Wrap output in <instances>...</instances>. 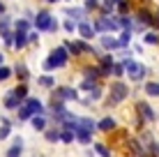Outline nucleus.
<instances>
[{
	"label": "nucleus",
	"instance_id": "1",
	"mask_svg": "<svg viewBox=\"0 0 159 157\" xmlns=\"http://www.w3.org/2000/svg\"><path fill=\"white\" fill-rule=\"evenodd\" d=\"M129 97H131V85L127 83V81H125V79H120V81L111 79L106 93H104L102 106H104V109H118V106H122Z\"/></svg>",
	"mask_w": 159,
	"mask_h": 157
},
{
	"label": "nucleus",
	"instance_id": "2",
	"mask_svg": "<svg viewBox=\"0 0 159 157\" xmlns=\"http://www.w3.org/2000/svg\"><path fill=\"white\" fill-rule=\"evenodd\" d=\"M122 62H125V76L129 79V83L141 85V83H143V81L152 74V69L148 67V65L134 60V58H127V60H122Z\"/></svg>",
	"mask_w": 159,
	"mask_h": 157
},
{
	"label": "nucleus",
	"instance_id": "3",
	"mask_svg": "<svg viewBox=\"0 0 159 157\" xmlns=\"http://www.w3.org/2000/svg\"><path fill=\"white\" fill-rule=\"evenodd\" d=\"M48 97L51 99H62V102H67V104H76V102L81 99V93L74 88V85H67V83H58L53 90H48Z\"/></svg>",
	"mask_w": 159,
	"mask_h": 157
},
{
	"label": "nucleus",
	"instance_id": "4",
	"mask_svg": "<svg viewBox=\"0 0 159 157\" xmlns=\"http://www.w3.org/2000/svg\"><path fill=\"white\" fill-rule=\"evenodd\" d=\"M131 109H134V113H139V116L143 118L148 127H150V125H155V122H157V116H159V113L155 111V106L150 104V99H145V97H143V99H136Z\"/></svg>",
	"mask_w": 159,
	"mask_h": 157
},
{
	"label": "nucleus",
	"instance_id": "5",
	"mask_svg": "<svg viewBox=\"0 0 159 157\" xmlns=\"http://www.w3.org/2000/svg\"><path fill=\"white\" fill-rule=\"evenodd\" d=\"M48 58H51L56 72H58V69H67V65H69V53H67V48H65L62 44H60V46H53L51 53H48Z\"/></svg>",
	"mask_w": 159,
	"mask_h": 157
},
{
	"label": "nucleus",
	"instance_id": "6",
	"mask_svg": "<svg viewBox=\"0 0 159 157\" xmlns=\"http://www.w3.org/2000/svg\"><path fill=\"white\" fill-rule=\"evenodd\" d=\"M23 109L30 113V118L32 116H46V104H44V99L42 97H35V95H30L28 99L23 102Z\"/></svg>",
	"mask_w": 159,
	"mask_h": 157
},
{
	"label": "nucleus",
	"instance_id": "7",
	"mask_svg": "<svg viewBox=\"0 0 159 157\" xmlns=\"http://www.w3.org/2000/svg\"><path fill=\"white\" fill-rule=\"evenodd\" d=\"M51 21H53V14L48 12V9H37L35 19H32V28H35L37 32H48Z\"/></svg>",
	"mask_w": 159,
	"mask_h": 157
},
{
	"label": "nucleus",
	"instance_id": "8",
	"mask_svg": "<svg viewBox=\"0 0 159 157\" xmlns=\"http://www.w3.org/2000/svg\"><path fill=\"white\" fill-rule=\"evenodd\" d=\"M118 127H120V120L113 113H106V116H102L97 120V132H102V134H113Z\"/></svg>",
	"mask_w": 159,
	"mask_h": 157
},
{
	"label": "nucleus",
	"instance_id": "9",
	"mask_svg": "<svg viewBox=\"0 0 159 157\" xmlns=\"http://www.w3.org/2000/svg\"><path fill=\"white\" fill-rule=\"evenodd\" d=\"M25 153V139L21 134H12V143L5 150V157H23Z\"/></svg>",
	"mask_w": 159,
	"mask_h": 157
},
{
	"label": "nucleus",
	"instance_id": "10",
	"mask_svg": "<svg viewBox=\"0 0 159 157\" xmlns=\"http://www.w3.org/2000/svg\"><path fill=\"white\" fill-rule=\"evenodd\" d=\"M12 72H14V79H16V83H30V79H32V72H30V67H28V62H16L12 65Z\"/></svg>",
	"mask_w": 159,
	"mask_h": 157
},
{
	"label": "nucleus",
	"instance_id": "11",
	"mask_svg": "<svg viewBox=\"0 0 159 157\" xmlns=\"http://www.w3.org/2000/svg\"><path fill=\"white\" fill-rule=\"evenodd\" d=\"M21 104H23V102H21L19 97L12 93V88L2 95V111H5V113H16V111L21 109Z\"/></svg>",
	"mask_w": 159,
	"mask_h": 157
},
{
	"label": "nucleus",
	"instance_id": "12",
	"mask_svg": "<svg viewBox=\"0 0 159 157\" xmlns=\"http://www.w3.org/2000/svg\"><path fill=\"white\" fill-rule=\"evenodd\" d=\"M141 93H143L145 99H159V81L145 79L143 83H141Z\"/></svg>",
	"mask_w": 159,
	"mask_h": 157
},
{
	"label": "nucleus",
	"instance_id": "13",
	"mask_svg": "<svg viewBox=\"0 0 159 157\" xmlns=\"http://www.w3.org/2000/svg\"><path fill=\"white\" fill-rule=\"evenodd\" d=\"M99 48L106 53H118L120 51V42L116 35H99Z\"/></svg>",
	"mask_w": 159,
	"mask_h": 157
},
{
	"label": "nucleus",
	"instance_id": "14",
	"mask_svg": "<svg viewBox=\"0 0 159 157\" xmlns=\"http://www.w3.org/2000/svg\"><path fill=\"white\" fill-rule=\"evenodd\" d=\"M76 35H79V39H83V42H92L97 37V32H95L90 21H81V23H76Z\"/></svg>",
	"mask_w": 159,
	"mask_h": 157
},
{
	"label": "nucleus",
	"instance_id": "15",
	"mask_svg": "<svg viewBox=\"0 0 159 157\" xmlns=\"http://www.w3.org/2000/svg\"><path fill=\"white\" fill-rule=\"evenodd\" d=\"M28 125L32 127V132H35V134H44V129L51 125V122H48V116H32L28 120Z\"/></svg>",
	"mask_w": 159,
	"mask_h": 157
},
{
	"label": "nucleus",
	"instance_id": "16",
	"mask_svg": "<svg viewBox=\"0 0 159 157\" xmlns=\"http://www.w3.org/2000/svg\"><path fill=\"white\" fill-rule=\"evenodd\" d=\"M65 14H67V19H72L74 23L88 21V12H85L83 7H67V9H65Z\"/></svg>",
	"mask_w": 159,
	"mask_h": 157
},
{
	"label": "nucleus",
	"instance_id": "17",
	"mask_svg": "<svg viewBox=\"0 0 159 157\" xmlns=\"http://www.w3.org/2000/svg\"><path fill=\"white\" fill-rule=\"evenodd\" d=\"M37 85L44 90H53L58 85V79H56V74H39L37 76Z\"/></svg>",
	"mask_w": 159,
	"mask_h": 157
},
{
	"label": "nucleus",
	"instance_id": "18",
	"mask_svg": "<svg viewBox=\"0 0 159 157\" xmlns=\"http://www.w3.org/2000/svg\"><path fill=\"white\" fill-rule=\"evenodd\" d=\"M74 139H76V143L79 145H83V148H88V145H92V141H95V134H90V132H85V129H76L74 132Z\"/></svg>",
	"mask_w": 159,
	"mask_h": 157
},
{
	"label": "nucleus",
	"instance_id": "19",
	"mask_svg": "<svg viewBox=\"0 0 159 157\" xmlns=\"http://www.w3.org/2000/svg\"><path fill=\"white\" fill-rule=\"evenodd\" d=\"M79 127L85 129V132H90V134H97V118H92V116H79Z\"/></svg>",
	"mask_w": 159,
	"mask_h": 157
},
{
	"label": "nucleus",
	"instance_id": "20",
	"mask_svg": "<svg viewBox=\"0 0 159 157\" xmlns=\"http://www.w3.org/2000/svg\"><path fill=\"white\" fill-rule=\"evenodd\" d=\"M42 136H44V141H46L48 145H56V143H60V129L48 125L46 129H44V134H42Z\"/></svg>",
	"mask_w": 159,
	"mask_h": 157
},
{
	"label": "nucleus",
	"instance_id": "21",
	"mask_svg": "<svg viewBox=\"0 0 159 157\" xmlns=\"http://www.w3.org/2000/svg\"><path fill=\"white\" fill-rule=\"evenodd\" d=\"M92 150L99 157H113V148L108 143H104V141H92Z\"/></svg>",
	"mask_w": 159,
	"mask_h": 157
},
{
	"label": "nucleus",
	"instance_id": "22",
	"mask_svg": "<svg viewBox=\"0 0 159 157\" xmlns=\"http://www.w3.org/2000/svg\"><path fill=\"white\" fill-rule=\"evenodd\" d=\"M12 30H14V32H25V35H28V32L35 30V28H32V21H28V19H23V16H21V19H16L14 23H12Z\"/></svg>",
	"mask_w": 159,
	"mask_h": 157
},
{
	"label": "nucleus",
	"instance_id": "23",
	"mask_svg": "<svg viewBox=\"0 0 159 157\" xmlns=\"http://www.w3.org/2000/svg\"><path fill=\"white\" fill-rule=\"evenodd\" d=\"M12 93L19 97L21 102H25V99L30 97V83H16L14 88H12Z\"/></svg>",
	"mask_w": 159,
	"mask_h": 157
},
{
	"label": "nucleus",
	"instance_id": "24",
	"mask_svg": "<svg viewBox=\"0 0 159 157\" xmlns=\"http://www.w3.org/2000/svg\"><path fill=\"white\" fill-rule=\"evenodd\" d=\"M97 85H104L102 81H92V79H81V83L76 85V90H79V93H90L92 88H97Z\"/></svg>",
	"mask_w": 159,
	"mask_h": 157
},
{
	"label": "nucleus",
	"instance_id": "25",
	"mask_svg": "<svg viewBox=\"0 0 159 157\" xmlns=\"http://www.w3.org/2000/svg\"><path fill=\"white\" fill-rule=\"evenodd\" d=\"M131 37H134V32H131V30H120V32H118L120 48H129V44H131Z\"/></svg>",
	"mask_w": 159,
	"mask_h": 157
},
{
	"label": "nucleus",
	"instance_id": "26",
	"mask_svg": "<svg viewBox=\"0 0 159 157\" xmlns=\"http://www.w3.org/2000/svg\"><path fill=\"white\" fill-rule=\"evenodd\" d=\"M143 44L159 46V32H157V30H145V32H143Z\"/></svg>",
	"mask_w": 159,
	"mask_h": 157
},
{
	"label": "nucleus",
	"instance_id": "27",
	"mask_svg": "<svg viewBox=\"0 0 159 157\" xmlns=\"http://www.w3.org/2000/svg\"><path fill=\"white\" fill-rule=\"evenodd\" d=\"M111 79H125V62L122 60H116L113 62V67H111Z\"/></svg>",
	"mask_w": 159,
	"mask_h": 157
},
{
	"label": "nucleus",
	"instance_id": "28",
	"mask_svg": "<svg viewBox=\"0 0 159 157\" xmlns=\"http://www.w3.org/2000/svg\"><path fill=\"white\" fill-rule=\"evenodd\" d=\"M9 79H14V72H12V67L5 62V65H0V83H7Z\"/></svg>",
	"mask_w": 159,
	"mask_h": 157
},
{
	"label": "nucleus",
	"instance_id": "29",
	"mask_svg": "<svg viewBox=\"0 0 159 157\" xmlns=\"http://www.w3.org/2000/svg\"><path fill=\"white\" fill-rule=\"evenodd\" d=\"M0 39H2L5 48H14V30H5V32H0Z\"/></svg>",
	"mask_w": 159,
	"mask_h": 157
},
{
	"label": "nucleus",
	"instance_id": "30",
	"mask_svg": "<svg viewBox=\"0 0 159 157\" xmlns=\"http://www.w3.org/2000/svg\"><path fill=\"white\" fill-rule=\"evenodd\" d=\"M12 23H14V19L9 14H0V32L12 30Z\"/></svg>",
	"mask_w": 159,
	"mask_h": 157
},
{
	"label": "nucleus",
	"instance_id": "31",
	"mask_svg": "<svg viewBox=\"0 0 159 157\" xmlns=\"http://www.w3.org/2000/svg\"><path fill=\"white\" fill-rule=\"evenodd\" d=\"M76 141L74 139V132H67V129H60V143H65V145H72Z\"/></svg>",
	"mask_w": 159,
	"mask_h": 157
},
{
	"label": "nucleus",
	"instance_id": "32",
	"mask_svg": "<svg viewBox=\"0 0 159 157\" xmlns=\"http://www.w3.org/2000/svg\"><path fill=\"white\" fill-rule=\"evenodd\" d=\"M12 134H14V127L0 125V141H7V139H12Z\"/></svg>",
	"mask_w": 159,
	"mask_h": 157
},
{
	"label": "nucleus",
	"instance_id": "33",
	"mask_svg": "<svg viewBox=\"0 0 159 157\" xmlns=\"http://www.w3.org/2000/svg\"><path fill=\"white\" fill-rule=\"evenodd\" d=\"M60 28H62L65 32H69V35H74V32H76V23H74L72 19H65L62 23H60Z\"/></svg>",
	"mask_w": 159,
	"mask_h": 157
},
{
	"label": "nucleus",
	"instance_id": "34",
	"mask_svg": "<svg viewBox=\"0 0 159 157\" xmlns=\"http://www.w3.org/2000/svg\"><path fill=\"white\" fill-rule=\"evenodd\" d=\"M35 44H39V32H37V30H30V32H28V46H35Z\"/></svg>",
	"mask_w": 159,
	"mask_h": 157
},
{
	"label": "nucleus",
	"instance_id": "35",
	"mask_svg": "<svg viewBox=\"0 0 159 157\" xmlns=\"http://www.w3.org/2000/svg\"><path fill=\"white\" fill-rule=\"evenodd\" d=\"M83 9H85V12H92V9H99V0H85Z\"/></svg>",
	"mask_w": 159,
	"mask_h": 157
},
{
	"label": "nucleus",
	"instance_id": "36",
	"mask_svg": "<svg viewBox=\"0 0 159 157\" xmlns=\"http://www.w3.org/2000/svg\"><path fill=\"white\" fill-rule=\"evenodd\" d=\"M148 153H152V155H155V157H159V139H155V141H152L150 145H148Z\"/></svg>",
	"mask_w": 159,
	"mask_h": 157
},
{
	"label": "nucleus",
	"instance_id": "37",
	"mask_svg": "<svg viewBox=\"0 0 159 157\" xmlns=\"http://www.w3.org/2000/svg\"><path fill=\"white\" fill-rule=\"evenodd\" d=\"M0 125H9V127H14V125H16V120H12L7 113H0Z\"/></svg>",
	"mask_w": 159,
	"mask_h": 157
},
{
	"label": "nucleus",
	"instance_id": "38",
	"mask_svg": "<svg viewBox=\"0 0 159 157\" xmlns=\"http://www.w3.org/2000/svg\"><path fill=\"white\" fill-rule=\"evenodd\" d=\"M60 30V21L56 19V16H53V21H51V25H48V32H51V35H56V32Z\"/></svg>",
	"mask_w": 159,
	"mask_h": 157
},
{
	"label": "nucleus",
	"instance_id": "39",
	"mask_svg": "<svg viewBox=\"0 0 159 157\" xmlns=\"http://www.w3.org/2000/svg\"><path fill=\"white\" fill-rule=\"evenodd\" d=\"M85 157H95V150H92V145H88V148H85Z\"/></svg>",
	"mask_w": 159,
	"mask_h": 157
},
{
	"label": "nucleus",
	"instance_id": "40",
	"mask_svg": "<svg viewBox=\"0 0 159 157\" xmlns=\"http://www.w3.org/2000/svg\"><path fill=\"white\" fill-rule=\"evenodd\" d=\"M0 65H5V53L0 51Z\"/></svg>",
	"mask_w": 159,
	"mask_h": 157
},
{
	"label": "nucleus",
	"instance_id": "41",
	"mask_svg": "<svg viewBox=\"0 0 159 157\" xmlns=\"http://www.w3.org/2000/svg\"><path fill=\"white\" fill-rule=\"evenodd\" d=\"M44 2H48V5H56V2H60V0H44Z\"/></svg>",
	"mask_w": 159,
	"mask_h": 157
},
{
	"label": "nucleus",
	"instance_id": "42",
	"mask_svg": "<svg viewBox=\"0 0 159 157\" xmlns=\"http://www.w3.org/2000/svg\"><path fill=\"white\" fill-rule=\"evenodd\" d=\"M141 157H155V155H152V153H148V150H145V153L141 155Z\"/></svg>",
	"mask_w": 159,
	"mask_h": 157
},
{
	"label": "nucleus",
	"instance_id": "43",
	"mask_svg": "<svg viewBox=\"0 0 159 157\" xmlns=\"http://www.w3.org/2000/svg\"><path fill=\"white\" fill-rule=\"evenodd\" d=\"M157 125H159V116H157Z\"/></svg>",
	"mask_w": 159,
	"mask_h": 157
}]
</instances>
